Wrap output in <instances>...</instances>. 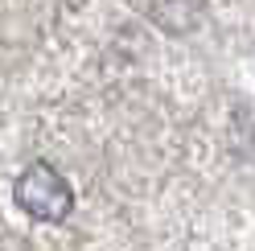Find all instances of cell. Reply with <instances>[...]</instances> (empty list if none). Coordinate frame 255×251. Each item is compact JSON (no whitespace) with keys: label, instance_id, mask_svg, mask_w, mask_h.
<instances>
[{"label":"cell","instance_id":"obj_1","mask_svg":"<svg viewBox=\"0 0 255 251\" xmlns=\"http://www.w3.org/2000/svg\"><path fill=\"white\" fill-rule=\"evenodd\" d=\"M12 198H17V206L33 218V223H66L70 210H74L70 181L62 177L50 161L25 165L21 177L12 181Z\"/></svg>","mask_w":255,"mask_h":251}]
</instances>
